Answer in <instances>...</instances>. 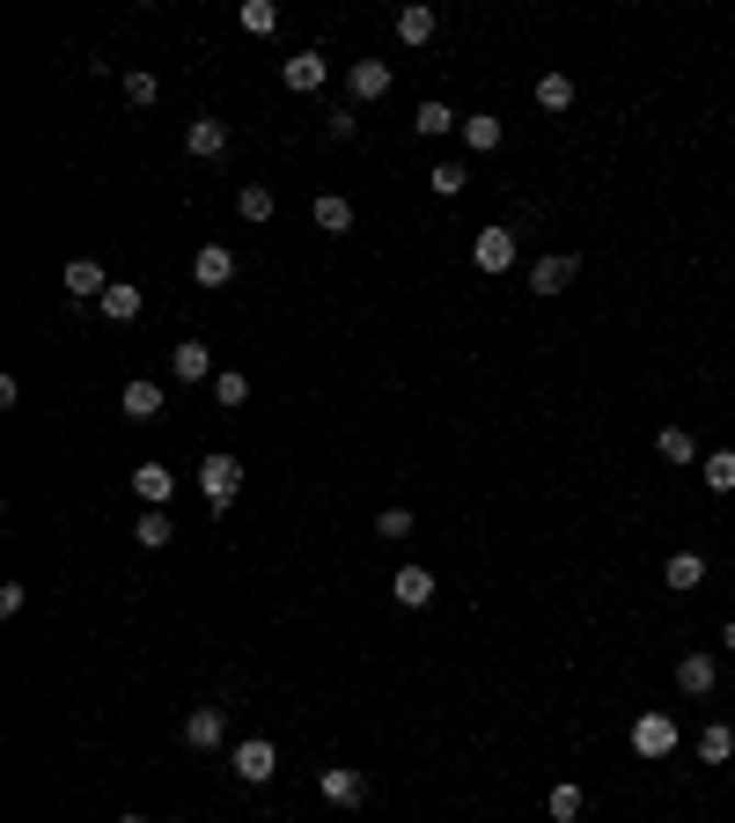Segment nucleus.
<instances>
[{
    "label": "nucleus",
    "instance_id": "19",
    "mask_svg": "<svg viewBox=\"0 0 735 823\" xmlns=\"http://www.w3.org/2000/svg\"><path fill=\"white\" fill-rule=\"evenodd\" d=\"M500 140H508V125L493 119V111H471V119H464V147H471V155H493Z\"/></svg>",
    "mask_w": 735,
    "mask_h": 823
},
{
    "label": "nucleus",
    "instance_id": "36",
    "mask_svg": "<svg viewBox=\"0 0 735 823\" xmlns=\"http://www.w3.org/2000/svg\"><path fill=\"white\" fill-rule=\"evenodd\" d=\"M721 647H735V618H728V625H721Z\"/></svg>",
    "mask_w": 735,
    "mask_h": 823
},
{
    "label": "nucleus",
    "instance_id": "15",
    "mask_svg": "<svg viewBox=\"0 0 735 823\" xmlns=\"http://www.w3.org/2000/svg\"><path fill=\"white\" fill-rule=\"evenodd\" d=\"M184 147H192L199 162L228 155V119H192V125H184Z\"/></svg>",
    "mask_w": 735,
    "mask_h": 823
},
{
    "label": "nucleus",
    "instance_id": "18",
    "mask_svg": "<svg viewBox=\"0 0 735 823\" xmlns=\"http://www.w3.org/2000/svg\"><path fill=\"white\" fill-rule=\"evenodd\" d=\"M691 751H699V765H728V757H735V728L728 721H706Z\"/></svg>",
    "mask_w": 735,
    "mask_h": 823
},
{
    "label": "nucleus",
    "instance_id": "16",
    "mask_svg": "<svg viewBox=\"0 0 735 823\" xmlns=\"http://www.w3.org/2000/svg\"><path fill=\"white\" fill-rule=\"evenodd\" d=\"M391 596H397L405 610H427V604H434V574H427V566H397Z\"/></svg>",
    "mask_w": 735,
    "mask_h": 823
},
{
    "label": "nucleus",
    "instance_id": "35",
    "mask_svg": "<svg viewBox=\"0 0 735 823\" xmlns=\"http://www.w3.org/2000/svg\"><path fill=\"white\" fill-rule=\"evenodd\" d=\"M552 816H559V823L581 816V787H574V779H566V787H552Z\"/></svg>",
    "mask_w": 735,
    "mask_h": 823
},
{
    "label": "nucleus",
    "instance_id": "1",
    "mask_svg": "<svg viewBox=\"0 0 735 823\" xmlns=\"http://www.w3.org/2000/svg\"><path fill=\"white\" fill-rule=\"evenodd\" d=\"M199 493H206V508H236V493H244V463L228 456V449H214V456L199 463Z\"/></svg>",
    "mask_w": 735,
    "mask_h": 823
},
{
    "label": "nucleus",
    "instance_id": "24",
    "mask_svg": "<svg viewBox=\"0 0 735 823\" xmlns=\"http://www.w3.org/2000/svg\"><path fill=\"white\" fill-rule=\"evenodd\" d=\"M655 449H662V463H706L699 456V441H691V427H662Z\"/></svg>",
    "mask_w": 735,
    "mask_h": 823
},
{
    "label": "nucleus",
    "instance_id": "33",
    "mask_svg": "<svg viewBox=\"0 0 735 823\" xmlns=\"http://www.w3.org/2000/svg\"><path fill=\"white\" fill-rule=\"evenodd\" d=\"M236 214L244 221H272V192L265 184H244V192H236Z\"/></svg>",
    "mask_w": 735,
    "mask_h": 823
},
{
    "label": "nucleus",
    "instance_id": "17",
    "mask_svg": "<svg viewBox=\"0 0 735 823\" xmlns=\"http://www.w3.org/2000/svg\"><path fill=\"white\" fill-rule=\"evenodd\" d=\"M412 125L427 133V140H449V133H464V119H456V111H449L441 97H427V103H419V111H412Z\"/></svg>",
    "mask_w": 735,
    "mask_h": 823
},
{
    "label": "nucleus",
    "instance_id": "5",
    "mask_svg": "<svg viewBox=\"0 0 735 823\" xmlns=\"http://www.w3.org/2000/svg\"><path fill=\"white\" fill-rule=\"evenodd\" d=\"M471 266H478V272H514V228H478Z\"/></svg>",
    "mask_w": 735,
    "mask_h": 823
},
{
    "label": "nucleus",
    "instance_id": "10",
    "mask_svg": "<svg viewBox=\"0 0 735 823\" xmlns=\"http://www.w3.org/2000/svg\"><path fill=\"white\" fill-rule=\"evenodd\" d=\"M574 272H581V258L552 250V258H538V266H530V294H566V288H574Z\"/></svg>",
    "mask_w": 735,
    "mask_h": 823
},
{
    "label": "nucleus",
    "instance_id": "6",
    "mask_svg": "<svg viewBox=\"0 0 735 823\" xmlns=\"http://www.w3.org/2000/svg\"><path fill=\"white\" fill-rule=\"evenodd\" d=\"M220 735H228V706H192L184 713V743L192 751H220Z\"/></svg>",
    "mask_w": 735,
    "mask_h": 823
},
{
    "label": "nucleus",
    "instance_id": "23",
    "mask_svg": "<svg viewBox=\"0 0 735 823\" xmlns=\"http://www.w3.org/2000/svg\"><path fill=\"white\" fill-rule=\"evenodd\" d=\"M397 45H434V8H397Z\"/></svg>",
    "mask_w": 735,
    "mask_h": 823
},
{
    "label": "nucleus",
    "instance_id": "2",
    "mask_svg": "<svg viewBox=\"0 0 735 823\" xmlns=\"http://www.w3.org/2000/svg\"><path fill=\"white\" fill-rule=\"evenodd\" d=\"M228 765H236V779H244V787H265V779L280 773V751H272L265 735H244V743H236V757H228Z\"/></svg>",
    "mask_w": 735,
    "mask_h": 823
},
{
    "label": "nucleus",
    "instance_id": "29",
    "mask_svg": "<svg viewBox=\"0 0 735 823\" xmlns=\"http://www.w3.org/2000/svg\"><path fill=\"white\" fill-rule=\"evenodd\" d=\"M538 103L544 111H574V81L566 74H538Z\"/></svg>",
    "mask_w": 735,
    "mask_h": 823
},
{
    "label": "nucleus",
    "instance_id": "32",
    "mask_svg": "<svg viewBox=\"0 0 735 823\" xmlns=\"http://www.w3.org/2000/svg\"><path fill=\"white\" fill-rule=\"evenodd\" d=\"M412 530H419V522H412V508H383V515H375V537H391V544H405Z\"/></svg>",
    "mask_w": 735,
    "mask_h": 823
},
{
    "label": "nucleus",
    "instance_id": "14",
    "mask_svg": "<svg viewBox=\"0 0 735 823\" xmlns=\"http://www.w3.org/2000/svg\"><path fill=\"white\" fill-rule=\"evenodd\" d=\"M713 684H721V662H713V654H685V662H677V691H685V699H706Z\"/></svg>",
    "mask_w": 735,
    "mask_h": 823
},
{
    "label": "nucleus",
    "instance_id": "8",
    "mask_svg": "<svg viewBox=\"0 0 735 823\" xmlns=\"http://www.w3.org/2000/svg\"><path fill=\"white\" fill-rule=\"evenodd\" d=\"M633 751L640 757H669L677 751V721H669V713H640L633 721Z\"/></svg>",
    "mask_w": 735,
    "mask_h": 823
},
{
    "label": "nucleus",
    "instance_id": "11",
    "mask_svg": "<svg viewBox=\"0 0 735 823\" xmlns=\"http://www.w3.org/2000/svg\"><path fill=\"white\" fill-rule=\"evenodd\" d=\"M118 412H125V419H140V427H147V419H162V383L133 375V383L118 390Z\"/></svg>",
    "mask_w": 735,
    "mask_h": 823
},
{
    "label": "nucleus",
    "instance_id": "9",
    "mask_svg": "<svg viewBox=\"0 0 735 823\" xmlns=\"http://www.w3.org/2000/svg\"><path fill=\"white\" fill-rule=\"evenodd\" d=\"M346 89H353V103L391 97V59H353V67H346Z\"/></svg>",
    "mask_w": 735,
    "mask_h": 823
},
{
    "label": "nucleus",
    "instance_id": "34",
    "mask_svg": "<svg viewBox=\"0 0 735 823\" xmlns=\"http://www.w3.org/2000/svg\"><path fill=\"white\" fill-rule=\"evenodd\" d=\"M155 97H162V81H155V74H125V103H140V111H147Z\"/></svg>",
    "mask_w": 735,
    "mask_h": 823
},
{
    "label": "nucleus",
    "instance_id": "27",
    "mask_svg": "<svg viewBox=\"0 0 735 823\" xmlns=\"http://www.w3.org/2000/svg\"><path fill=\"white\" fill-rule=\"evenodd\" d=\"M699 478H706L713 493H735V449H713V456L699 463Z\"/></svg>",
    "mask_w": 735,
    "mask_h": 823
},
{
    "label": "nucleus",
    "instance_id": "3",
    "mask_svg": "<svg viewBox=\"0 0 735 823\" xmlns=\"http://www.w3.org/2000/svg\"><path fill=\"white\" fill-rule=\"evenodd\" d=\"M280 81H287L294 97H317L324 81H331V59L324 52H294V59H280Z\"/></svg>",
    "mask_w": 735,
    "mask_h": 823
},
{
    "label": "nucleus",
    "instance_id": "20",
    "mask_svg": "<svg viewBox=\"0 0 735 823\" xmlns=\"http://www.w3.org/2000/svg\"><path fill=\"white\" fill-rule=\"evenodd\" d=\"M309 214H317V228H324V236H353V199L324 192L317 206H309Z\"/></svg>",
    "mask_w": 735,
    "mask_h": 823
},
{
    "label": "nucleus",
    "instance_id": "30",
    "mask_svg": "<svg viewBox=\"0 0 735 823\" xmlns=\"http://www.w3.org/2000/svg\"><path fill=\"white\" fill-rule=\"evenodd\" d=\"M464 184H471V177H464V162H434V170H427V192H434V199H456Z\"/></svg>",
    "mask_w": 735,
    "mask_h": 823
},
{
    "label": "nucleus",
    "instance_id": "31",
    "mask_svg": "<svg viewBox=\"0 0 735 823\" xmlns=\"http://www.w3.org/2000/svg\"><path fill=\"white\" fill-rule=\"evenodd\" d=\"M244 30L250 37H272V30H280V8H272V0H244Z\"/></svg>",
    "mask_w": 735,
    "mask_h": 823
},
{
    "label": "nucleus",
    "instance_id": "4",
    "mask_svg": "<svg viewBox=\"0 0 735 823\" xmlns=\"http://www.w3.org/2000/svg\"><path fill=\"white\" fill-rule=\"evenodd\" d=\"M317 794L331 801V809H361V801H368V779L353 773V765H324V773H317Z\"/></svg>",
    "mask_w": 735,
    "mask_h": 823
},
{
    "label": "nucleus",
    "instance_id": "37",
    "mask_svg": "<svg viewBox=\"0 0 735 823\" xmlns=\"http://www.w3.org/2000/svg\"><path fill=\"white\" fill-rule=\"evenodd\" d=\"M118 823H147V816H118Z\"/></svg>",
    "mask_w": 735,
    "mask_h": 823
},
{
    "label": "nucleus",
    "instance_id": "13",
    "mask_svg": "<svg viewBox=\"0 0 735 823\" xmlns=\"http://www.w3.org/2000/svg\"><path fill=\"white\" fill-rule=\"evenodd\" d=\"M133 493H140L147 508H170L177 500V471L170 463H140V471H133Z\"/></svg>",
    "mask_w": 735,
    "mask_h": 823
},
{
    "label": "nucleus",
    "instance_id": "21",
    "mask_svg": "<svg viewBox=\"0 0 735 823\" xmlns=\"http://www.w3.org/2000/svg\"><path fill=\"white\" fill-rule=\"evenodd\" d=\"M170 537H177L170 508H147L140 522H133V544H140V552H162V544H170Z\"/></svg>",
    "mask_w": 735,
    "mask_h": 823
},
{
    "label": "nucleus",
    "instance_id": "25",
    "mask_svg": "<svg viewBox=\"0 0 735 823\" xmlns=\"http://www.w3.org/2000/svg\"><path fill=\"white\" fill-rule=\"evenodd\" d=\"M67 294H97V302L111 294V280H103L97 258H74V266H67Z\"/></svg>",
    "mask_w": 735,
    "mask_h": 823
},
{
    "label": "nucleus",
    "instance_id": "28",
    "mask_svg": "<svg viewBox=\"0 0 735 823\" xmlns=\"http://www.w3.org/2000/svg\"><path fill=\"white\" fill-rule=\"evenodd\" d=\"M214 397H220L228 412L250 405V375H244V368H220V375H214Z\"/></svg>",
    "mask_w": 735,
    "mask_h": 823
},
{
    "label": "nucleus",
    "instance_id": "12",
    "mask_svg": "<svg viewBox=\"0 0 735 823\" xmlns=\"http://www.w3.org/2000/svg\"><path fill=\"white\" fill-rule=\"evenodd\" d=\"M192 280L199 288H228V280H236V250H228V243H206L192 258Z\"/></svg>",
    "mask_w": 735,
    "mask_h": 823
},
{
    "label": "nucleus",
    "instance_id": "26",
    "mask_svg": "<svg viewBox=\"0 0 735 823\" xmlns=\"http://www.w3.org/2000/svg\"><path fill=\"white\" fill-rule=\"evenodd\" d=\"M662 582H669V588H685V596H691V588L706 582V559H699V552H677L669 566H662Z\"/></svg>",
    "mask_w": 735,
    "mask_h": 823
},
{
    "label": "nucleus",
    "instance_id": "22",
    "mask_svg": "<svg viewBox=\"0 0 735 823\" xmlns=\"http://www.w3.org/2000/svg\"><path fill=\"white\" fill-rule=\"evenodd\" d=\"M140 309H147V294L133 288V280H111V294H103V316H111V324H133Z\"/></svg>",
    "mask_w": 735,
    "mask_h": 823
},
{
    "label": "nucleus",
    "instance_id": "7",
    "mask_svg": "<svg viewBox=\"0 0 735 823\" xmlns=\"http://www.w3.org/2000/svg\"><path fill=\"white\" fill-rule=\"evenodd\" d=\"M170 375H177V383H214V375H220V368H214V346H206V339H184V346L170 353Z\"/></svg>",
    "mask_w": 735,
    "mask_h": 823
}]
</instances>
